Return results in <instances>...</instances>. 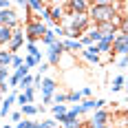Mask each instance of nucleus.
Masks as SVG:
<instances>
[{"instance_id": "obj_3", "label": "nucleus", "mask_w": 128, "mask_h": 128, "mask_svg": "<svg viewBox=\"0 0 128 128\" xmlns=\"http://www.w3.org/2000/svg\"><path fill=\"white\" fill-rule=\"evenodd\" d=\"M62 55H64L62 40H55L51 46H49V51H46V64L49 66H58V64L62 62Z\"/></svg>"}, {"instance_id": "obj_33", "label": "nucleus", "mask_w": 128, "mask_h": 128, "mask_svg": "<svg viewBox=\"0 0 128 128\" xmlns=\"http://www.w3.org/2000/svg\"><path fill=\"white\" fill-rule=\"evenodd\" d=\"M117 66H119V68H126V55H124V58H119V60H117Z\"/></svg>"}, {"instance_id": "obj_19", "label": "nucleus", "mask_w": 128, "mask_h": 128, "mask_svg": "<svg viewBox=\"0 0 128 128\" xmlns=\"http://www.w3.org/2000/svg\"><path fill=\"white\" fill-rule=\"evenodd\" d=\"M20 115H26V117L38 115V106H33V104H26V106H22V108H20Z\"/></svg>"}, {"instance_id": "obj_39", "label": "nucleus", "mask_w": 128, "mask_h": 128, "mask_svg": "<svg viewBox=\"0 0 128 128\" xmlns=\"http://www.w3.org/2000/svg\"><path fill=\"white\" fill-rule=\"evenodd\" d=\"M2 100H4V95H2V93H0V104H2Z\"/></svg>"}, {"instance_id": "obj_28", "label": "nucleus", "mask_w": 128, "mask_h": 128, "mask_svg": "<svg viewBox=\"0 0 128 128\" xmlns=\"http://www.w3.org/2000/svg\"><path fill=\"white\" fill-rule=\"evenodd\" d=\"M13 75L18 77V80H22V77H24V75H29V68H26L24 64H22L20 68H16V73H13Z\"/></svg>"}, {"instance_id": "obj_2", "label": "nucleus", "mask_w": 128, "mask_h": 128, "mask_svg": "<svg viewBox=\"0 0 128 128\" xmlns=\"http://www.w3.org/2000/svg\"><path fill=\"white\" fill-rule=\"evenodd\" d=\"M49 31V24H44V22H40L38 18H31V20H26L24 29H22V33H24V38L31 42V44H36V40H42V36Z\"/></svg>"}, {"instance_id": "obj_11", "label": "nucleus", "mask_w": 128, "mask_h": 128, "mask_svg": "<svg viewBox=\"0 0 128 128\" xmlns=\"http://www.w3.org/2000/svg\"><path fill=\"white\" fill-rule=\"evenodd\" d=\"M82 58H84L86 62H90V64H102V55L97 53L95 44H90V46H86V49H82Z\"/></svg>"}, {"instance_id": "obj_22", "label": "nucleus", "mask_w": 128, "mask_h": 128, "mask_svg": "<svg viewBox=\"0 0 128 128\" xmlns=\"http://www.w3.org/2000/svg\"><path fill=\"white\" fill-rule=\"evenodd\" d=\"M9 64H11V53L0 49V66H9Z\"/></svg>"}, {"instance_id": "obj_20", "label": "nucleus", "mask_w": 128, "mask_h": 128, "mask_svg": "<svg viewBox=\"0 0 128 128\" xmlns=\"http://www.w3.org/2000/svg\"><path fill=\"white\" fill-rule=\"evenodd\" d=\"M66 110H68V108H66V104H53V108H51V113H53L55 119H58V117H62Z\"/></svg>"}, {"instance_id": "obj_10", "label": "nucleus", "mask_w": 128, "mask_h": 128, "mask_svg": "<svg viewBox=\"0 0 128 128\" xmlns=\"http://www.w3.org/2000/svg\"><path fill=\"white\" fill-rule=\"evenodd\" d=\"M110 119H113V113H110V110H106V108L95 110V115L90 117V122H93V124H97V126H106Z\"/></svg>"}, {"instance_id": "obj_5", "label": "nucleus", "mask_w": 128, "mask_h": 128, "mask_svg": "<svg viewBox=\"0 0 128 128\" xmlns=\"http://www.w3.org/2000/svg\"><path fill=\"white\" fill-rule=\"evenodd\" d=\"M24 44V33H22V29L20 26H16L11 31V40H9V44H7V51L16 55V51H20V46Z\"/></svg>"}, {"instance_id": "obj_21", "label": "nucleus", "mask_w": 128, "mask_h": 128, "mask_svg": "<svg viewBox=\"0 0 128 128\" xmlns=\"http://www.w3.org/2000/svg\"><path fill=\"white\" fill-rule=\"evenodd\" d=\"M24 7H26V9H31V11H42L46 4H44V2H40V0H31V2H26Z\"/></svg>"}, {"instance_id": "obj_23", "label": "nucleus", "mask_w": 128, "mask_h": 128, "mask_svg": "<svg viewBox=\"0 0 128 128\" xmlns=\"http://www.w3.org/2000/svg\"><path fill=\"white\" fill-rule=\"evenodd\" d=\"M51 102H55V104H64L66 102V93H62V90H55L51 95Z\"/></svg>"}, {"instance_id": "obj_35", "label": "nucleus", "mask_w": 128, "mask_h": 128, "mask_svg": "<svg viewBox=\"0 0 128 128\" xmlns=\"http://www.w3.org/2000/svg\"><path fill=\"white\" fill-rule=\"evenodd\" d=\"M49 68H51V66H49V64H40V75H42V73H46V71H49Z\"/></svg>"}, {"instance_id": "obj_27", "label": "nucleus", "mask_w": 128, "mask_h": 128, "mask_svg": "<svg viewBox=\"0 0 128 128\" xmlns=\"http://www.w3.org/2000/svg\"><path fill=\"white\" fill-rule=\"evenodd\" d=\"M82 100V95H80V90H71V93H66V102H80Z\"/></svg>"}, {"instance_id": "obj_8", "label": "nucleus", "mask_w": 128, "mask_h": 128, "mask_svg": "<svg viewBox=\"0 0 128 128\" xmlns=\"http://www.w3.org/2000/svg\"><path fill=\"white\" fill-rule=\"evenodd\" d=\"M40 90H42V97H51L53 93L58 90V82L51 80V77H42V82H40Z\"/></svg>"}, {"instance_id": "obj_18", "label": "nucleus", "mask_w": 128, "mask_h": 128, "mask_svg": "<svg viewBox=\"0 0 128 128\" xmlns=\"http://www.w3.org/2000/svg\"><path fill=\"white\" fill-rule=\"evenodd\" d=\"M26 55H31V58H36V60L42 62V53H40L38 46H36V44H31V42H26Z\"/></svg>"}, {"instance_id": "obj_1", "label": "nucleus", "mask_w": 128, "mask_h": 128, "mask_svg": "<svg viewBox=\"0 0 128 128\" xmlns=\"http://www.w3.org/2000/svg\"><path fill=\"white\" fill-rule=\"evenodd\" d=\"M122 11H126V2H110V0H100L95 4H90L86 16L90 22L102 24V22H113Z\"/></svg>"}, {"instance_id": "obj_26", "label": "nucleus", "mask_w": 128, "mask_h": 128, "mask_svg": "<svg viewBox=\"0 0 128 128\" xmlns=\"http://www.w3.org/2000/svg\"><path fill=\"white\" fill-rule=\"evenodd\" d=\"M9 66H0V84H7V80H9Z\"/></svg>"}, {"instance_id": "obj_38", "label": "nucleus", "mask_w": 128, "mask_h": 128, "mask_svg": "<svg viewBox=\"0 0 128 128\" xmlns=\"http://www.w3.org/2000/svg\"><path fill=\"white\" fill-rule=\"evenodd\" d=\"M104 128H115V124H106V126H104Z\"/></svg>"}, {"instance_id": "obj_13", "label": "nucleus", "mask_w": 128, "mask_h": 128, "mask_svg": "<svg viewBox=\"0 0 128 128\" xmlns=\"http://www.w3.org/2000/svg\"><path fill=\"white\" fill-rule=\"evenodd\" d=\"M106 106V100H86V102L80 104V108H82V113H86V110H100V108H104Z\"/></svg>"}, {"instance_id": "obj_17", "label": "nucleus", "mask_w": 128, "mask_h": 128, "mask_svg": "<svg viewBox=\"0 0 128 128\" xmlns=\"http://www.w3.org/2000/svg\"><path fill=\"white\" fill-rule=\"evenodd\" d=\"M11 31H13V29H9V26H0V46H2V44H9Z\"/></svg>"}, {"instance_id": "obj_31", "label": "nucleus", "mask_w": 128, "mask_h": 128, "mask_svg": "<svg viewBox=\"0 0 128 128\" xmlns=\"http://www.w3.org/2000/svg\"><path fill=\"white\" fill-rule=\"evenodd\" d=\"M2 9H11V2L9 0H0V11Z\"/></svg>"}, {"instance_id": "obj_6", "label": "nucleus", "mask_w": 128, "mask_h": 128, "mask_svg": "<svg viewBox=\"0 0 128 128\" xmlns=\"http://www.w3.org/2000/svg\"><path fill=\"white\" fill-rule=\"evenodd\" d=\"M0 26L16 29V26H18V13L13 11V9H2V11H0Z\"/></svg>"}, {"instance_id": "obj_7", "label": "nucleus", "mask_w": 128, "mask_h": 128, "mask_svg": "<svg viewBox=\"0 0 128 128\" xmlns=\"http://www.w3.org/2000/svg\"><path fill=\"white\" fill-rule=\"evenodd\" d=\"M55 124H62L64 128H82V122H80L75 115H71L68 110H66L62 117H58V119H55Z\"/></svg>"}, {"instance_id": "obj_25", "label": "nucleus", "mask_w": 128, "mask_h": 128, "mask_svg": "<svg viewBox=\"0 0 128 128\" xmlns=\"http://www.w3.org/2000/svg\"><path fill=\"white\" fill-rule=\"evenodd\" d=\"M110 88L115 90V93L124 88V75H115V80H113V86H110Z\"/></svg>"}, {"instance_id": "obj_34", "label": "nucleus", "mask_w": 128, "mask_h": 128, "mask_svg": "<svg viewBox=\"0 0 128 128\" xmlns=\"http://www.w3.org/2000/svg\"><path fill=\"white\" fill-rule=\"evenodd\" d=\"M20 119H22V115H20L18 110H16V113H11V122H20Z\"/></svg>"}, {"instance_id": "obj_12", "label": "nucleus", "mask_w": 128, "mask_h": 128, "mask_svg": "<svg viewBox=\"0 0 128 128\" xmlns=\"http://www.w3.org/2000/svg\"><path fill=\"white\" fill-rule=\"evenodd\" d=\"M90 7V2H86V0H71V2H66V9L71 13H86Z\"/></svg>"}, {"instance_id": "obj_9", "label": "nucleus", "mask_w": 128, "mask_h": 128, "mask_svg": "<svg viewBox=\"0 0 128 128\" xmlns=\"http://www.w3.org/2000/svg\"><path fill=\"white\" fill-rule=\"evenodd\" d=\"M95 31L100 33V36H117L119 33V26L115 24V20L113 22H102V24H95Z\"/></svg>"}, {"instance_id": "obj_29", "label": "nucleus", "mask_w": 128, "mask_h": 128, "mask_svg": "<svg viewBox=\"0 0 128 128\" xmlns=\"http://www.w3.org/2000/svg\"><path fill=\"white\" fill-rule=\"evenodd\" d=\"M40 128H58V124H55V119H44V122H38Z\"/></svg>"}, {"instance_id": "obj_14", "label": "nucleus", "mask_w": 128, "mask_h": 128, "mask_svg": "<svg viewBox=\"0 0 128 128\" xmlns=\"http://www.w3.org/2000/svg\"><path fill=\"white\" fill-rule=\"evenodd\" d=\"M13 102H16V93H9V95L2 100V104H0V117H7V115H9Z\"/></svg>"}, {"instance_id": "obj_30", "label": "nucleus", "mask_w": 128, "mask_h": 128, "mask_svg": "<svg viewBox=\"0 0 128 128\" xmlns=\"http://www.w3.org/2000/svg\"><path fill=\"white\" fill-rule=\"evenodd\" d=\"M9 66L20 68V66H22V58H20V55H11V64H9Z\"/></svg>"}, {"instance_id": "obj_32", "label": "nucleus", "mask_w": 128, "mask_h": 128, "mask_svg": "<svg viewBox=\"0 0 128 128\" xmlns=\"http://www.w3.org/2000/svg\"><path fill=\"white\" fill-rule=\"evenodd\" d=\"M80 95H82V97H90V88H88V86H84V88L80 90Z\"/></svg>"}, {"instance_id": "obj_37", "label": "nucleus", "mask_w": 128, "mask_h": 128, "mask_svg": "<svg viewBox=\"0 0 128 128\" xmlns=\"http://www.w3.org/2000/svg\"><path fill=\"white\" fill-rule=\"evenodd\" d=\"M26 128H40V124H38V122H29V126H26Z\"/></svg>"}, {"instance_id": "obj_36", "label": "nucleus", "mask_w": 128, "mask_h": 128, "mask_svg": "<svg viewBox=\"0 0 128 128\" xmlns=\"http://www.w3.org/2000/svg\"><path fill=\"white\" fill-rule=\"evenodd\" d=\"M29 126V122H18V124H16V128H26Z\"/></svg>"}, {"instance_id": "obj_16", "label": "nucleus", "mask_w": 128, "mask_h": 128, "mask_svg": "<svg viewBox=\"0 0 128 128\" xmlns=\"http://www.w3.org/2000/svg\"><path fill=\"white\" fill-rule=\"evenodd\" d=\"M49 11H51V22L55 26H62V9H58V7H49Z\"/></svg>"}, {"instance_id": "obj_40", "label": "nucleus", "mask_w": 128, "mask_h": 128, "mask_svg": "<svg viewBox=\"0 0 128 128\" xmlns=\"http://www.w3.org/2000/svg\"><path fill=\"white\" fill-rule=\"evenodd\" d=\"M82 128H84V126H82Z\"/></svg>"}, {"instance_id": "obj_24", "label": "nucleus", "mask_w": 128, "mask_h": 128, "mask_svg": "<svg viewBox=\"0 0 128 128\" xmlns=\"http://www.w3.org/2000/svg\"><path fill=\"white\" fill-rule=\"evenodd\" d=\"M55 40H58V38H55V33H53L51 29H49V31H46V33L42 36V42H44L46 46H51V44H53V42H55Z\"/></svg>"}, {"instance_id": "obj_4", "label": "nucleus", "mask_w": 128, "mask_h": 128, "mask_svg": "<svg viewBox=\"0 0 128 128\" xmlns=\"http://www.w3.org/2000/svg\"><path fill=\"white\" fill-rule=\"evenodd\" d=\"M126 40H128V36H126V31H119L115 36V40H113V46H110V53L113 55H119V58H124L126 55V51H128V44H126Z\"/></svg>"}, {"instance_id": "obj_15", "label": "nucleus", "mask_w": 128, "mask_h": 128, "mask_svg": "<svg viewBox=\"0 0 128 128\" xmlns=\"http://www.w3.org/2000/svg\"><path fill=\"white\" fill-rule=\"evenodd\" d=\"M62 46H64V51H71V53H82V49H84L77 40H64Z\"/></svg>"}]
</instances>
